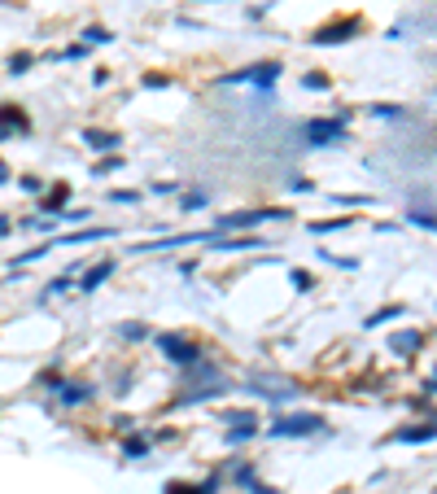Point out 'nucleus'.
Masks as SVG:
<instances>
[{"label": "nucleus", "instance_id": "1", "mask_svg": "<svg viewBox=\"0 0 437 494\" xmlns=\"http://www.w3.org/2000/svg\"><path fill=\"white\" fill-rule=\"evenodd\" d=\"M158 346H162V354L171 359V363H179V368H193V363L201 359V350L188 342V337H175V332H166V337H158Z\"/></svg>", "mask_w": 437, "mask_h": 494}, {"label": "nucleus", "instance_id": "2", "mask_svg": "<svg viewBox=\"0 0 437 494\" xmlns=\"http://www.w3.org/2000/svg\"><path fill=\"white\" fill-rule=\"evenodd\" d=\"M280 74V62H259V66H245L237 74H227V84H254V88H271Z\"/></svg>", "mask_w": 437, "mask_h": 494}, {"label": "nucleus", "instance_id": "3", "mask_svg": "<svg viewBox=\"0 0 437 494\" xmlns=\"http://www.w3.org/2000/svg\"><path fill=\"white\" fill-rule=\"evenodd\" d=\"M324 420L319 415H280V420L271 425V437H306V433H315Z\"/></svg>", "mask_w": 437, "mask_h": 494}, {"label": "nucleus", "instance_id": "4", "mask_svg": "<svg viewBox=\"0 0 437 494\" xmlns=\"http://www.w3.org/2000/svg\"><path fill=\"white\" fill-rule=\"evenodd\" d=\"M346 136V123L341 118H319V123H306V140L311 145H337Z\"/></svg>", "mask_w": 437, "mask_h": 494}, {"label": "nucleus", "instance_id": "5", "mask_svg": "<svg viewBox=\"0 0 437 494\" xmlns=\"http://www.w3.org/2000/svg\"><path fill=\"white\" fill-rule=\"evenodd\" d=\"M263 219H289V210H249V215H223L219 232H237V228H254Z\"/></svg>", "mask_w": 437, "mask_h": 494}, {"label": "nucleus", "instance_id": "6", "mask_svg": "<svg viewBox=\"0 0 437 494\" xmlns=\"http://www.w3.org/2000/svg\"><path fill=\"white\" fill-rule=\"evenodd\" d=\"M354 31H358V22H354V18L328 22V27H319V31H315V44H341V40H350Z\"/></svg>", "mask_w": 437, "mask_h": 494}, {"label": "nucleus", "instance_id": "7", "mask_svg": "<svg viewBox=\"0 0 437 494\" xmlns=\"http://www.w3.org/2000/svg\"><path fill=\"white\" fill-rule=\"evenodd\" d=\"M420 346H424V332H416V328H407V332H394V337H390V350L402 354V359H411Z\"/></svg>", "mask_w": 437, "mask_h": 494}, {"label": "nucleus", "instance_id": "8", "mask_svg": "<svg viewBox=\"0 0 437 494\" xmlns=\"http://www.w3.org/2000/svg\"><path fill=\"white\" fill-rule=\"evenodd\" d=\"M0 132H27V114L18 106H0Z\"/></svg>", "mask_w": 437, "mask_h": 494}, {"label": "nucleus", "instance_id": "9", "mask_svg": "<svg viewBox=\"0 0 437 494\" xmlns=\"http://www.w3.org/2000/svg\"><path fill=\"white\" fill-rule=\"evenodd\" d=\"M110 271H114L110 258H106V263H92V267L84 271V280H79V289H96V284H106V280H110Z\"/></svg>", "mask_w": 437, "mask_h": 494}, {"label": "nucleus", "instance_id": "10", "mask_svg": "<svg viewBox=\"0 0 437 494\" xmlns=\"http://www.w3.org/2000/svg\"><path fill=\"white\" fill-rule=\"evenodd\" d=\"M227 425H237L227 437H232V442H241V437H249V433H254V425H259V420H254L249 411H241V415H227Z\"/></svg>", "mask_w": 437, "mask_h": 494}, {"label": "nucleus", "instance_id": "11", "mask_svg": "<svg viewBox=\"0 0 437 494\" xmlns=\"http://www.w3.org/2000/svg\"><path fill=\"white\" fill-rule=\"evenodd\" d=\"M84 140H88L92 149H118V136H114V132H92V127H88Z\"/></svg>", "mask_w": 437, "mask_h": 494}, {"label": "nucleus", "instance_id": "12", "mask_svg": "<svg viewBox=\"0 0 437 494\" xmlns=\"http://www.w3.org/2000/svg\"><path fill=\"white\" fill-rule=\"evenodd\" d=\"M166 494H215V477L205 481V485H184V481H175V485H166Z\"/></svg>", "mask_w": 437, "mask_h": 494}, {"label": "nucleus", "instance_id": "13", "mask_svg": "<svg viewBox=\"0 0 437 494\" xmlns=\"http://www.w3.org/2000/svg\"><path fill=\"white\" fill-rule=\"evenodd\" d=\"M123 455H127V459H144V455H149V442H144V437H127V442H123Z\"/></svg>", "mask_w": 437, "mask_h": 494}, {"label": "nucleus", "instance_id": "14", "mask_svg": "<svg viewBox=\"0 0 437 494\" xmlns=\"http://www.w3.org/2000/svg\"><path fill=\"white\" fill-rule=\"evenodd\" d=\"M354 215H341V219H324V223H311V232H337V228H350Z\"/></svg>", "mask_w": 437, "mask_h": 494}, {"label": "nucleus", "instance_id": "15", "mask_svg": "<svg viewBox=\"0 0 437 494\" xmlns=\"http://www.w3.org/2000/svg\"><path fill=\"white\" fill-rule=\"evenodd\" d=\"M433 437V425H420V429H402L398 442H429Z\"/></svg>", "mask_w": 437, "mask_h": 494}, {"label": "nucleus", "instance_id": "16", "mask_svg": "<svg viewBox=\"0 0 437 494\" xmlns=\"http://www.w3.org/2000/svg\"><path fill=\"white\" fill-rule=\"evenodd\" d=\"M110 237V228H88V232H74L70 245H79V241H106Z\"/></svg>", "mask_w": 437, "mask_h": 494}, {"label": "nucleus", "instance_id": "17", "mask_svg": "<svg viewBox=\"0 0 437 494\" xmlns=\"http://www.w3.org/2000/svg\"><path fill=\"white\" fill-rule=\"evenodd\" d=\"M84 398H88L84 385H62V403H84Z\"/></svg>", "mask_w": 437, "mask_h": 494}, {"label": "nucleus", "instance_id": "18", "mask_svg": "<svg viewBox=\"0 0 437 494\" xmlns=\"http://www.w3.org/2000/svg\"><path fill=\"white\" fill-rule=\"evenodd\" d=\"M394 315H402V306H390V310H376V315L368 320V328H376V324H385V320H394Z\"/></svg>", "mask_w": 437, "mask_h": 494}, {"label": "nucleus", "instance_id": "19", "mask_svg": "<svg viewBox=\"0 0 437 494\" xmlns=\"http://www.w3.org/2000/svg\"><path fill=\"white\" fill-rule=\"evenodd\" d=\"M27 66H31V53H13V62H9V70H13V74H22Z\"/></svg>", "mask_w": 437, "mask_h": 494}, {"label": "nucleus", "instance_id": "20", "mask_svg": "<svg viewBox=\"0 0 437 494\" xmlns=\"http://www.w3.org/2000/svg\"><path fill=\"white\" fill-rule=\"evenodd\" d=\"M84 40H88V44H106V40H110V31H101V27H88V31H84Z\"/></svg>", "mask_w": 437, "mask_h": 494}, {"label": "nucleus", "instance_id": "21", "mask_svg": "<svg viewBox=\"0 0 437 494\" xmlns=\"http://www.w3.org/2000/svg\"><path fill=\"white\" fill-rule=\"evenodd\" d=\"M302 84H306V88H315V92H324V88H328V79H324V74H306Z\"/></svg>", "mask_w": 437, "mask_h": 494}, {"label": "nucleus", "instance_id": "22", "mask_svg": "<svg viewBox=\"0 0 437 494\" xmlns=\"http://www.w3.org/2000/svg\"><path fill=\"white\" fill-rule=\"evenodd\" d=\"M411 223H420V228H433V215H429V210H411Z\"/></svg>", "mask_w": 437, "mask_h": 494}, {"label": "nucleus", "instance_id": "23", "mask_svg": "<svg viewBox=\"0 0 437 494\" xmlns=\"http://www.w3.org/2000/svg\"><path fill=\"white\" fill-rule=\"evenodd\" d=\"M293 284H297V289H311V276H306V271L297 267V271H293Z\"/></svg>", "mask_w": 437, "mask_h": 494}, {"label": "nucleus", "instance_id": "24", "mask_svg": "<svg viewBox=\"0 0 437 494\" xmlns=\"http://www.w3.org/2000/svg\"><path fill=\"white\" fill-rule=\"evenodd\" d=\"M5 179H9V167H5V158H0V184H5Z\"/></svg>", "mask_w": 437, "mask_h": 494}, {"label": "nucleus", "instance_id": "25", "mask_svg": "<svg viewBox=\"0 0 437 494\" xmlns=\"http://www.w3.org/2000/svg\"><path fill=\"white\" fill-rule=\"evenodd\" d=\"M5 232H9V223H5V219H0V237H5Z\"/></svg>", "mask_w": 437, "mask_h": 494}]
</instances>
